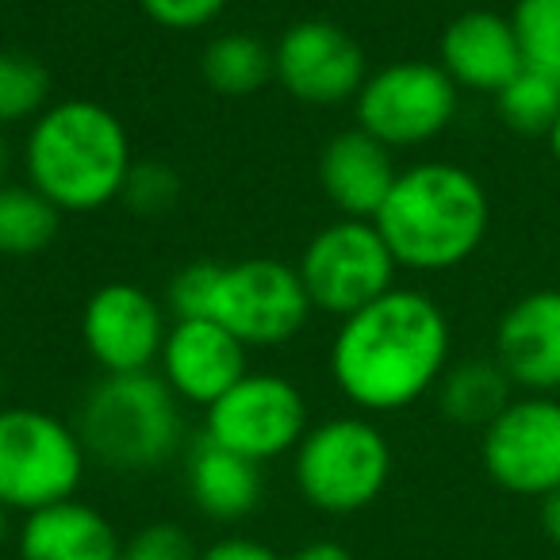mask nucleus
Returning a JSON list of instances; mask_svg holds the SVG:
<instances>
[{"mask_svg": "<svg viewBox=\"0 0 560 560\" xmlns=\"http://www.w3.org/2000/svg\"><path fill=\"white\" fill-rule=\"evenodd\" d=\"M450 319L419 289H392L346 315L330 342L335 388L365 415H396L438 388L450 369Z\"/></svg>", "mask_w": 560, "mask_h": 560, "instance_id": "1", "label": "nucleus"}, {"mask_svg": "<svg viewBox=\"0 0 560 560\" xmlns=\"http://www.w3.org/2000/svg\"><path fill=\"white\" fill-rule=\"evenodd\" d=\"M373 223L399 269L445 272L465 265L483 246L491 200L483 180L465 165L415 162L399 170Z\"/></svg>", "mask_w": 560, "mask_h": 560, "instance_id": "2", "label": "nucleus"}, {"mask_svg": "<svg viewBox=\"0 0 560 560\" xmlns=\"http://www.w3.org/2000/svg\"><path fill=\"white\" fill-rule=\"evenodd\" d=\"M124 119L96 101H58L32 119L24 142L27 185L58 211H96L124 196L131 177Z\"/></svg>", "mask_w": 560, "mask_h": 560, "instance_id": "3", "label": "nucleus"}, {"mask_svg": "<svg viewBox=\"0 0 560 560\" xmlns=\"http://www.w3.org/2000/svg\"><path fill=\"white\" fill-rule=\"evenodd\" d=\"M73 427L89 460L131 476L170 465L185 442L180 399L158 373L101 376Z\"/></svg>", "mask_w": 560, "mask_h": 560, "instance_id": "4", "label": "nucleus"}, {"mask_svg": "<svg viewBox=\"0 0 560 560\" xmlns=\"http://www.w3.org/2000/svg\"><path fill=\"white\" fill-rule=\"evenodd\" d=\"M296 488L323 514H358L392 480V445L369 415H338L304 434L292 453Z\"/></svg>", "mask_w": 560, "mask_h": 560, "instance_id": "5", "label": "nucleus"}, {"mask_svg": "<svg viewBox=\"0 0 560 560\" xmlns=\"http://www.w3.org/2000/svg\"><path fill=\"white\" fill-rule=\"evenodd\" d=\"M85 468L78 427L39 407H0V506L35 514L73 499Z\"/></svg>", "mask_w": 560, "mask_h": 560, "instance_id": "6", "label": "nucleus"}, {"mask_svg": "<svg viewBox=\"0 0 560 560\" xmlns=\"http://www.w3.org/2000/svg\"><path fill=\"white\" fill-rule=\"evenodd\" d=\"M396 257L373 219H338L323 226L296 265L315 312L338 319L396 289Z\"/></svg>", "mask_w": 560, "mask_h": 560, "instance_id": "7", "label": "nucleus"}, {"mask_svg": "<svg viewBox=\"0 0 560 560\" xmlns=\"http://www.w3.org/2000/svg\"><path fill=\"white\" fill-rule=\"evenodd\" d=\"M460 108V89L438 62L407 58L369 73L353 112L358 127L388 150L427 147L450 131Z\"/></svg>", "mask_w": 560, "mask_h": 560, "instance_id": "8", "label": "nucleus"}, {"mask_svg": "<svg viewBox=\"0 0 560 560\" xmlns=\"http://www.w3.org/2000/svg\"><path fill=\"white\" fill-rule=\"evenodd\" d=\"M312 300L304 292L296 265L272 257H246L219 269L211 319L223 323L246 350L254 346H284L307 327Z\"/></svg>", "mask_w": 560, "mask_h": 560, "instance_id": "9", "label": "nucleus"}, {"mask_svg": "<svg viewBox=\"0 0 560 560\" xmlns=\"http://www.w3.org/2000/svg\"><path fill=\"white\" fill-rule=\"evenodd\" d=\"M307 430L312 422H307L304 392L277 373H246L226 396L208 407V419H203V434L211 442L257 465L296 453Z\"/></svg>", "mask_w": 560, "mask_h": 560, "instance_id": "10", "label": "nucleus"}, {"mask_svg": "<svg viewBox=\"0 0 560 560\" xmlns=\"http://www.w3.org/2000/svg\"><path fill=\"white\" fill-rule=\"evenodd\" d=\"M483 472L495 488L545 499L560 488V396H514L483 430Z\"/></svg>", "mask_w": 560, "mask_h": 560, "instance_id": "11", "label": "nucleus"}, {"mask_svg": "<svg viewBox=\"0 0 560 560\" xmlns=\"http://www.w3.org/2000/svg\"><path fill=\"white\" fill-rule=\"evenodd\" d=\"M272 73L292 101L327 108L358 101L369 66L361 43L346 27L330 20H300L280 35L272 50Z\"/></svg>", "mask_w": 560, "mask_h": 560, "instance_id": "12", "label": "nucleus"}, {"mask_svg": "<svg viewBox=\"0 0 560 560\" xmlns=\"http://www.w3.org/2000/svg\"><path fill=\"white\" fill-rule=\"evenodd\" d=\"M165 335L170 323L162 304L147 289L124 280L96 289L81 312V338L104 376L150 373V365L162 358Z\"/></svg>", "mask_w": 560, "mask_h": 560, "instance_id": "13", "label": "nucleus"}, {"mask_svg": "<svg viewBox=\"0 0 560 560\" xmlns=\"http://www.w3.org/2000/svg\"><path fill=\"white\" fill-rule=\"evenodd\" d=\"M158 365L173 396L203 411L249 373L246 346L215 319H173Z\"/></svg>", "mask_w": 560, "mask_h": 560, "instance_id": "14", "label": "nucleus"}, {"mask_svg": "<svg viewBox=\"0 0 560 560\" xmlns=\"http://www.w3.org/2000/svg\"><path fill=\"white\" fill-rule=\"evenodd\" d=\"M495 361L526 396L560 392V289L518 296L495 327Z\"/></svg>", "mask_w": 560, "mask_h": 560, "instance_id": "15", "label": "nucleus"}, {"mask_svg": "<svg viewBox=\"0 0 560 560\" xmlns=\"http://www.w3.org/2000/svg\"><path fill=\"white\" fill-rule=\"evenodd\" d=\"M438 66L450 73L460 93L495 96L522 70V50L511 16L488 9L453 16L438 43Z\"/></svg>", "mask_w": 560, "mask_h": 560, "instance_id": "16", "label": "nucleus"}, {"mask_svg": "<svg viewBox=\"0 0 560 560\" xmlns=\"http://www.w3.org/2000/svg\"><path fill=\"white\" fill-rule=\"evenodd\" d=\"M399 170L384 142L365 135L361 127L342 131L323 147L319 185L327 200L342 211V219H376L384 208Z\"/></svg>", "mask_w": 560, "mask_h": 560, "instance_id": "17", "label": "nucleus"}, {"mask_svg": "<svg viewBox=\"0 0 560 560\" xmlns=\"http://www.w3.org/2000/svg\"><path fill=\"white\" fill-rule=\"evenodd\" d=\"M20 560H124L119 529L78 495L24 514L16 534Z\"/></svg>", "mask_w": 560, "mask_h": 560, "instance_id": "18", "label": "nucleus"}, {"mask_svg": "<svg viewBox=\"0 0 560 560\" xmlns=\"http://www.w3.org/2000/svg\"><path fill=\"white\" fill-rule=\"evenodd\" d=\"M185 488L192 506L211 522H242L261 503V465L226 445L211 442L208 434L192 442L185 457Z\"/></svg>", "mask_w": 560, "mask_h": 560, "instance_id": "19", "label": "nucleus"}, {"mask_svg": "<svg viewBox=\"0 0 560 560\" xmlns=\"http://www.w3.org/2000/svg\"><path fill=\"white\" fill-rule=\"evenodd\" d=\"M514 392L518 388H514L511 376L503 373V365L495 358H465L450 361V369H445L434 388V399L438 411L453 427L488 430L511 407Z\"/></svg>", "mask_w": 560, "mask_h": 560, "instance_id": "20", "label": "nucleus"}, {"mask_svg": "<svg viewBox=\"0 0 560 560\" xmlns=\"http://www.w3.org/2000/svg\"><path fill=\"white\" fill-rule=\"evenodd\" d=\"M200 73L219 96H254L269 85L272 73V50L257 35L226 32L203 47Z\"/></svg>", "mask_w": 560, "mask_h": 560, "instance_id": "21", "label": "nucleus"}, {"mask_svg": "<svg viewBox=\"0 0 560 560\" xmlns=\"http://www.w3.org/2000/svg\"><path fill=\"white\" fill-rule=\"evenodd\" d=\"M62 211L32 185H0V257L43 254L58 238Z\"/></svg>", "mask_w": 560, "mask_h": 560, "instance_id": "22", "label": "nucleus"}, {"mask_svg": "<svg viewBox=\"0 0 560 560\" xmlns=\"http://www.w3.org/2000/svg\"><path fill=\"white\" fill-rule=\"evenodd\" d=\"M495 108H499V119H503L514 135L545 139L560 116V81L522 66V70L495 93Z\"/></svg>", "mask_w": 560, "mask_h": 560, "instance_id": "23", "label": "nucleus"}, {"mask_svg": "<svg viewBox=\"0 0 560 560\" xmlns=\"http://www.w3.org/2000/svg\"><path fill=\"white\" fill-rule=\"evenodd\" d=\"M50 73L24 50H0V127L39 119L50 108Z\"/></svg>", "mask_w": 560, "mask_h": 560, "instance_id": "24", "label": "nucleus"}, {"mask_svg": "<svg viewBox=\"0 0 560 560\" xmlns=\"http://www.w3.org/2000/svg\"><path fill=\"white\" fill-rule=\"evenodd\" d=\"M522 66L560 81V0H518L511 12Z\"/></svg>", "mask_w": 560, "mask_h": 560, "instance_id": "25", "label": "nucleus"}, {"mask_svg": "<svg viewBox=\"0 0 560 560\" xmlns=\"http://www.w3.org/2000/svg\"><path fill=\"white\" fill-rule=\"evenodd\" d=\"M119 200H124L135 215H154V219L165 215V211H173L180 200L177 170H170V165H162V162L131 165V177H127Z\"/></svg>", "mask_w": 560, "mask_h": 560, "instance_id": "26", "label": "nucleus"}, {"mask_svg": "<svg viewBox=\"0 0 560 560\" xmlns=\"http://www.w3.org/2000/svg\"><path fill=\"white\" fill-rule=\"evenodd\" d=\"M219 269H223V265L192 261L170 280V307L177 319H211V304H215V289H219Z\"/></svg>", "mask_w": 560, "mask_h": 560, "instance_id": "27", "label": "nucleus"}, {"mask_svg": "<svg viewBox=\"0 0 560 560\" xmlns=\"http://www.w3.org/2000/svg\"><path fill=\"white\" fill-rule=\"evenodd\" d=\"M200 549L177 522H150L124 541V560H196Z\"/></svg>", "mask_w": 560, "mask_h": 560, "instance_id": "28", "label": "nucleus"}, {"mask_svg": "<svg viewBox=\"0 0 560 560\" xmlns=\"http://www.w3.org/2000/svg\"><path fill=\"white\" fill-rule=\"evenodd\" d=\"M231 0H139V9L165 32H200L215 24Z\"/></svg>", "mask_w": 560, "mask_h": 560, "instance_id": "29", "label": "nucleus"}, {"mask_svg": "<svg viewBox=\"0 0 560 560\" xmlns=\"http://www.w3.org/2000/svg\"><path fill=\"white\" fill-rule=\"evenodd\" d=\"M196 560H284V557L272 552L265 541H254V537H219L208 549H200Z\"/></svg>", "mask_w": 560, "mask_h": 560, "instance_id": "30", "label": "nucleus"}, {"mask_svg": "<svg viewBox=\"0 0 560 560\" xmlns=\"http://www.w3.org/2000/svg\"><path fill=\"white\" fill-rule=\"evenodd\" d=\"M289 560H358L342 541H312L304 549H296Z\"/></svg>", "mask_w": 560, "mask_h": 560, "instance_id": "31", "label": "nucleus"}, {"mask_svg": "<svg viewBox=\"0 0 560 560\" xmlns=\"http://www.w3.org/2000/svg\"><path fill=\"white\" fill-rule=\"evenodd\" d=\"M541 529L552 545H560V488L541 499Z\"/></svg>", "mask_w": 560, "mask_h": 560, "instance_id": "32", "label": "nucleus"}, {"mask_svg": "<svg viewBox=\"0 0 560 560\" xmlns=\"http://www.w3.org/2000/svg\"><path fill=\"white\" fill-rule=\"evenodd\" d=\"M545 142H549V154H552V162L560 165V116H557V124H552V131L545 135Z\"/></svg>", "mask_w": 560, "mask_h": 560, "instance_id": "33", "label": "nucleus"}, {"mask_svg": "<svg viewBox=\"0 0 560 560\" xmlns=\"http://www.w3.org/2000/svg\"><path fill=\"white\" fill-rule=\"evenodd\" d=\"M9 506H0V549L9 545V537H12V518H9Z\"/></svg>", "mask_w": 560, "mask_h": 560, "instance_id": "34", "label": "nucleus"}, {"mask_svg": "<svg viewBox=\"0 0 560 560\" xmlns=\"http://www.w3.org/2000/svg\"><path fill=\"white\" fill-rule=\"evenodd\" d=\"M4 165H9V142H4V135H0V173H4Z\"/></svg>", "mask_w": 560, "mask_h": 560, "instance_id": "35", "label": "nucleus"}, {"mask_svg": "<svg viewBox=\"0 0 560 560\" xmlns=\"http://www.w3.org/2000/svg\"><path fill=\"white\" fill-rule=\"evenodd\" d=\"M0 399H4V365H0ZM4 407V404H0Z\"/></svg>", "mask_w": 560, "mask_h": 560, "instance_id": "36", "label": "nucleus"}]
</instances>
